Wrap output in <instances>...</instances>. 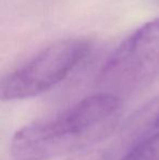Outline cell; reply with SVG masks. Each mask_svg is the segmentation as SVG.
Here are the masks:
<instances>
[{"label": "cell", "mask_w": 159, "mask_h": 160, "mask_svg": "<svg viewBox=\"0 0 159 160\" xmlns=\"http://www.w3.org/2000/svg\"><path fill=\"white\" fill-rule=\"evenodd\" d=\"M91 51L84 38L58 40L35 53L24 63L2 76V100H22L38 96L67 78Z\"/></svg>", "instance_id": "obj_3"}, {"label": "cell", "mask_w": 159, "mask_h": 160, "mask_svg": "<svg viewBox=\"0 0 159 160\" xmlns=\"http://www.w3.org/2000/svg\"><path fill=\"white\" fill-rule=\"evenodd\" d=\"M120 160H159V132L134 144Z\"/></svg>", "instance_id": "obj_4"}, {"label": "cell", "mask_w": 159, "mask_h": 160, "mask_svg": "<svg viewBox=\"0 0 159 160\" xmlns=\"http://www.w3.org/2000/svg\"><path fill=\"white\" fill-rule=\"evenodd\" d=\"M122 116V99L105 93L85 97L68 109L15 132L14 160H50L83 150L113 133Z\"/></svg>", "instance_id": "obj_1"}, {"label": "cell", "mask_w": 159, "mask_h": 160, "mask_svg": "<svg viewBox=\"0 0 159 160\" xmlns=\"http://www.w3.org/2000/svg\"><path fill=\"white\" fill-rule=\"evenodd\" d=\"M159 76V18L133 31L112 51L96 78L100 93L122 99L144 91Z\"/></svg>", "instance_id": "obj_2"}, {"label": "cell", "mask_w": 159, "mask_h": 160, "mask_svg": "<svg viewBox=\"0 0 159 160\" xmlns=\"http://www.w3.org/2000/svg\"><path fill=\"white\" fill-rule=\"evenodd\" d=\"M155 128H159V111L157 113V117H156V120H155V124H154Z\"/></svg>", "instance_id": "obj_5"}]
</instances>
